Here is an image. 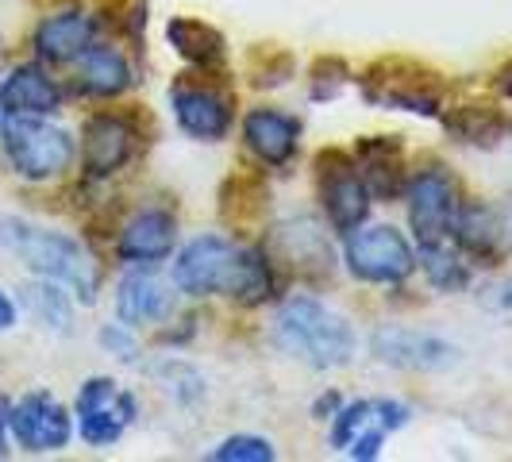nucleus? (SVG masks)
I'll list each match as a JSON object with an SVG mask.
<instances>
[{
	"label": "nucleus",
	"instance_id": "f257e3e1",
	"mask_svg": "<svg viewBox=\"0 0 512 462\" xmlns=\"http://www.w3.org/2000/svg\"><path fill=\"white\" fill-rule=\"evenodd\" d=\"M174 285L189 297H231L251 308L274 297V270L255 247L224 235H197L174 258Z\"/></svg>",
	"mask_w": 512,
	"mask_h": 462
},
{
	"label": "nucleus",
	"instance_id": "f03ea898",
	"mask_svg": "<svg viewBox=\"0 0 512 462\" xmlns=\"http://www.w3.org/2000/svg\"><path fill=\"white\" fill-rule=\"evenodd\" d=\"M0 247H8L31 274L66 285L81 305L97 301L101 270H97L93 255L81 247V239H74V235L39 228V224L20 220V216H8V220H0Z\"/></svg>",
	"mask_w": 512,
	"mask_h": 462
},
{
	"label": "nucleus",
	"instance_id": "7ed1b4c3",
	"mask_svg": "<svg viewBox=\"0 0 512 462\" xmlns=\"http://www.w3.org/2000/svg\"><path fill=\"white\" fill-rule=\"evenodd\" d=\"M274 335L289 355H297L316 370H335V366H347L355 359V328L347 324V316H339L305 293L289 297L278 308Z\"/></svg>",
	"mask_w": 512,
	"mask_h": 462
},
{
	"label": "nucleus",
	"instance_id": "20e7f679",
	"mask_svg": "<svg viewBox=\"0 0 512 462\" xmlns=\"http://www.w3.org/2000/svg\"><path fill=\"white\" fill-rule=\"evenodd\" d=\"M8 166L24 181H51L74 166V135L54 128L47 116H8L0 131Z\"/></svg>",
	"mask_w": 512,
	"mask_h": 462
},
{
	"label": "nucleus",
	"instance_id": "39448f33",
	"mask_svg": "<svg viewBox=\"0 0 512 462\" xmlns=\"http://www.w3.org/2000/svg\"><path fill=\"white\" fill-rule=\"evenodd\" d=\"M362 81V97L378 108H401L416 116H439L443 108V81L436 70L409 62V58H378Z\"/></svg>",
	"mask_w": 512,
	"mask_h": 462
},
{
	"label": "nucleus",
	"instance_id": "423d86ee",
	"mask_svg": "<svg viewBox=\"0 0 512 462\" xmlns=\"http://www.w3.org/2000/svg\"><path fill=\"white\" fill-rule=\"evenodd\" d=\"M409 416V405L389 401V397H366V401L339 405V412L332 416V447L359 462H374L382 455L385 439L401 432Z\"/></svg>",
	"mask_w": 512,
	"mask_h": 462
},
{
	"label": "nucleus",
	"instance_id": "0eeeda50",
	"mask_svg": "<svg viewBox=\"0 0 512 462\" xmlns=\"http://www.w3.org/2000/svg\"><path fill=\"white\" fill-rule=\"evenodd\" d=\"M347 270L366 285H401L416 270L412 243L393 224H370V228L347 231Z\"/></svg>",
	"mask_w": 512,
	"mask_h": 462
},
{
	"label": "nucleus",
	"instance_id": "6e6552de",
	"mask_svg": "<svg viewBox=\"0 0 512 462\" xmlns=\"http://www.w3.org/2000/svg\"><path fill=\"white\" fill-rule=\"evenodd\" d=\"M409 201V224L416 235V247H436V243H455V220H459V185L443 166L416 170L405 185Z\"/></svg>",
	"mask_w": 512,
	"mask_h": 462
},
{
	"label": "nucleus",
	"instance_id": "1a4fd4ad",
	"mask_svg": "<svg viewBox=\"0 0 512 462\" xmlns=\"http://www.w3.org/2000/svg\"><path fill=\"white\" fill-rule=\"evenodd\" d=\"M316 185H320V205L328 212V224L335 231H355L370 216V185L359 174L355 154L347 151H320L316 154Z\"/></svg>",
	"mask_w": 512,
	"mask_h": 462
},
{
	"label": "nucleus",
	"instance_id": "9d476101",
	"mask_svg": "<svg viewBox=\"0 0 512 462\" xmlns=\"http://www.w3.org/2000/svg\"><path fill=\"white\" fill-rule=\"evenodd\" d=\"M77 436L89 447H112L139 416V401L112 378H89L77 389Z\"/></svg>",
	"mask_w": 512,
	"mask_h": 462
},
{
	"label": "nucleus",
	"instance_id": "9b49d317",
	"mask_svg": "<svg viewBox=\"0 0 512 462\" xmlns=\"http://www.w3.org/2000/svg\"><path fill=\"white\" fill-rule=\"evenodd\" d=\"M8 436L16 439V447H24L27 455H51L70 447L74 439V420L66 405L51 397L47 389H31L20 401L8 405Z\"/></svg>",
	"mask_w": 512,
	"mask_h": 462
},
{
	"label": "nucleus",
	"instance_id": "f8f14e48",
	"mask_svg": "<svg viewBox=\"0 0 512 462\" xmlns=\"http://www.w3.org/2000/svg\"><path fill=\"white\" fill-rule=\"evenodd\" d=\"M170 108H174L178 128L193 139H201V143L228 139L231 124H235L228 93L216 89L212 81H193V74H181L170 85Z\"/></svg>",
	"mask_w": 512,
	"mask_h": 462
},
{
	"label": "nucleus",
	"instance_id": "ddd939ff",
	"mask_svg": "<svg viewBox=\"0 0 512 462\" xmlns=\"http://www.w3.org/2000/svg\"><path fill=\"white\" fill-rule=\"evenodd\" d=\"M139 131L120 112H97L81 128V166L89 178H112L135 158Z\"/></svg>",
	"mask_w": 512,
	"mask_h": 462
},
{
	"label": "nucleus",
	"instance_id": "4468645a",
	"mask_svg": "<svg viewBox=\"0 0 512 462\" xmlns=\"http://www.w3.org/2000/svg\"><path fill=\"white\" fill-rule=\"evenodd\" d=\"M101 35V20L81 12V8H66V12H54L43 24L35 27V54L51 66H66V62H77L81 54L89 51Z\"/></svg>",
	"mask_w": 512,
	"mask_h": 462
},
{
	"label": "nucleus",
	"instance_id": "2eb2a0df",
	"mask_svg": "<svg viewBox=\"0 0 512 462\" xmlns=\"http://www.w3.org/2000/svg\"><path fill=\"white\" fill-rule=\"evenodd\" d=\"M174 243H178V220L174 212L166 208H143L139 216H131L124 231H120V243H116V255L131 262V266H154V262H166L174 255Z\"/></svg>",
	"mask_w": 512,
	"mask_h": 462
},
{
	"label": "nucleus",
	"instance_id": "dca6fc26",
	"mask_svg": "<svg viewBox=\"0 0 512 462\" xmlns=\"http://www.w3.org/2000/svg\"><path fill=\"white\" fill-rule=\"evenodd\" d=\"M370 347H374L378 362L397 366V370H447L459 355L447 339L409 332V328H382Z\"/></svg>",
	"mask_w": 512,
	"mask_h": 462
},
{
	"label": "nucleus",
	"instance_id": "f3484780",
	"mask_svg": "<svg viewBox=\"0 0 512 462\" xmlns=\"http://www.w3.org/2000/svg\"><path fill=\"white\" fill-rule=\"evenodd\" d=\"M174 285L162 282L151 266L147 270H131L116 289V316L120 324L139 328V324H158L166 316H174Z\"/></svg>",
	"mask_w": 512,
	"mask_h": 462
},
{
	"label": "nucleus",
	"instance_id": "a211bd4d",
	"mask_svg": "<svg viewBox=\"0 0 512 462\" xmlns=\"http://www.w3.org/2000/svg\"><path fill=\"white\" fill-rule=\"evenodd\" d=\"M243 143L262 166H285L297 154L301 124L278 108H251L243 120Z\"/></svg>",
	"mask_w": 512,
	"mask_h": 462
},
{
	"label": "nucleus",
	"instance_id": "6ab92c4d",
	"mask_svg": "<svg viewBox=\"0 0 512 462\" xmlns=\"http://www.w3.org/2000/svg\"><path fill=\"white\" fill-rule=\"evenodd\" d=\"M0 104L8 116H54L62 108V89L39 62H24L0 81Z\"/></svg>",
	"mask_w": 512,
	"mask_h": 462
},
{
	"label": "nucleus",
	"instance_id": "aec40b11",
	"mask_svg": "<svg viewBox=\"0 0 512 462\" xmlns=\"http://www.w3.org/2000/svg\"><path fill=\"white\" fill-rule=\"evenodd\" d=\"M359 174L366 178L374 197H405V154L397 135H366L355 147Z\"/></svg>",
	"mask_w": 512,
	"mask_h": 462
},
{
	"label": "nucleus",
	"instance_id": "412c9836",
	"mask_svg": "<svg viewBox=\"0 0 512 462\" xmlns=\"http://www.w3.org/2000/svg\"><path fill=\"white\" fill-rule=\"evenodd\" d=\"M74 66H77V93L101 97V101L128 93L131 81H135L131 62L124 58V51L112 47V43H93L89 51L77 58Z\"/></svg>",
	"mask_w": 512,
	"mask_h": 462
},
{
	"label": "nucleus",
	"instance_id": "4be33fe9",
	"mask_svg": "<svg viewBox=\"0 0 512 462\" xmlns=\"http://www.w3.org/2000/svg\"><path fill=\"white\" fill-rule=\"evenodd\" d=\"M166 39L178 51V58H185L193 70H201V74H224V66H228V43H224V35L212 24L193 20V16H174L166 24Z\"/></svg>",
	"mask_w": 512,
	"mask_h": 462
},
{
	"label": "nucleus",
	"instance_id": "5701e85b",
	"mask_svg": "<svg viewBox=\"0 0 512 462\" xmlns=\"http://www.w3.org/2000/svg\"><path fill=\"white\" fill-rule=\"evenodd\" d=\"M443 128L451 139L470 147H497L512 135V116H505L497 104H459L443 116Z\"/></svg>",
	"mask_w": 512,
	"mask_h": 462
},
{
	"label": "nucleus",
	"instance_id": "b1692460",
	"mask_svg": "<svg viewBox=\"0 0 512 462\" xmlns=\"http://www.w3.org/2000/svg\"><path fill=\"white\" fill-rule=\"evenodd\" d=\"M20 301H24V308L31 312L35 324H43V328H51V332H70V324H74V305H70V297H66V285L51 282V278H39V282H31L20 289Z\"/></svg>",
	"mask_w": 512,
	"mask_h": 462
},
{
	"label": "nucleus",
	"instance_id": "393cba45",
	"mask_svg": "<svg viewBox=\"0 0 512 462\" xmlns=\"http://www.w3.org/2000/svg\"><path fill=\"white\" fill-rule=\"evenodd\" d=\"M278 243H282V255L297 266V270H308V266H316L320 274L328 270L332 274V247H328V239H324V231L316 228V224H289V228L278 231Z\"/></svg>",
	"mask_w": 512,
	"mask_h": 462
},
{
	"label": "nucleus",
	"instance_id": "a878e982",
	"mask_svg": "<svg viewBox=\"0 0 512 462\" xmlns=\"http://www.w3.org/2000/svg\"><path fill=\"white\" fill-rule=\"evenodd\" d=\"M416 266L428 274V282L436 285L439 293H459V289L470 285V266H466V255L459 251V243L420 247Z\"/></svg>",
	"mask_w": 512,
	"mask_h": 462
},
{
	"label": "nucleus",
	"instance_id": "bb28decb",
	"mask_svg": "<svg viewBox=\"0 0 512 462\" xmlns=\"http://www.w3.org/2000/svg\"><path fill=\"white\" fill-rule=\"evenodd\" d=\"M151 378L162 385L178 405H197V401L205 397V378H201V370H197V366H189V362L174 359V355L154 362Z\"/></svg>",
	"mask_w": 512,
	"mask_h": 462
},
{
	"label": "nucleus",
	"instance_id": "cd10ccee",
	"mask_svg": "<svg viewBox=\"0 0 512 462\" xmlns=\"http://www.w3.org/2000/svg\"><path fill=\"white\" fill-rule=\"evenodd\" d=\"M247 74L258 89H274V85H285L293 77V58L285 51H274V47H258V51H251Z\"/></svg>",
	"mask_w": 512,
	"mask_h": 462
},
{
	"label": "nucleus",
	"instance_id": "c85d7f7f",
	"mask_svg": "<svg viewBox=\"0 0 512 462\" xmlns=\"http://www.w3.org/2000/svg\"><path fill=\"white\" fill-rule=\"evenodd\" d=\"M351 77L355 74H351V66H347L343 58H335V54L316 58V62H312V101H328V97H335Z\"/></svg>",
	"mask_w": 512,
	"mask_h": 462
},
{
	"label": "nucleus",
	"instance_id": "c756f323",
	"mask_svg": "<svg viewBox=\"0 0 512 462\" xmlns=\"http://www.w3.org/2000/svg\"><path fill=\"white\" fill-rule=\"evenodd\" d=\"M270 459H274V443L262 436H231L212 451V462H270Z\"/></svg>",
	"mask_w": 512,
	"mask_h": 462
},
{
	"label": "nucleus",
	"instance_id": "7c9ffc66",
	"mask_svg": "<svg viewBox=\"0 0 512 462\" xmlns=\"http://www.w3.org/2000/svg\"><path fill=\"white\" fill-rule=\"evenodd\" d=\"M101 347L104 351H112L116 359H124V362H131L135 355H139V343H135V335H131V328L128 324H104L101 328Z\"/></svg>",
	"mask_w": 512,
	"mask_h": 462
},
{
	"label": "nucleus",
	"instance_id": "2f4dec72",
	"mask_svg": "<svg viewBox=\"0 0 512 462\" xmlns=\"http://www.w3.org/2000/svg\"><path fill=\"white\" fill-rule=\"evenodd\" d=\"M339 405H343L339 393H320L316 405H312V416H316V420H332L335 412H339Z\"/></svg>",
	"mask_w": 512,
	"mask_h": 462
},
{
	"label": "nucleus",
	"instance_id": "473e14b6",
	"mask_svg": "<svg viewBox=\"0 0 512 462\" xmlns=\"http://www.w3.org/2000/svg\"><path fill=\"white\" fill-rule=\"evenodd\" d=\"M8 328H16V301L0 289V332H8Z\"/></svg>",
	"mask_w": 512,
	"mask_h": 462
},
{
	"label": "nucleus",
	"instance_id": "72a5a7b5",
	"mask_svg": "<svg viewBox=\"0 0 512 462\" xmlns=\"http://www.w3.org/2000/svg\"><path fill=\"white\" fill-rule=\"evenodd\" d=\"M493 89H497V93H501L505 101H512V62L497 70V77H493Z\"/></svg>",
	"mask_w": 512,
	"mask_h": 462
},
{
	"label": "nucleus",
	"instance_id": "f704fd0d",
	"mask_svg": "<svg viewBox=\"0 0 512 462\" xmlns=\"http://www.w3.org/2000/svg\"><path fill=\"white\" fill-rule=\"evenodd\" d=\"M8 455V420H0V459Z\"/></svg>",
	"mask_w": 512,
	"mask_h": 462
},
{
	"label": "nucleus",
	"instance_id": "c9c22d12",
	"mask_svg": "<svg viewBox=\"0 0 512 462\" xmlns=\"http://www.w3.org/2000/svg\"><path fill=\"white\" fill-rule=\"evenodd\" d=\"M501 305H505V308H512V282L505 285V293H501Z\"/></svg>",
	"mask_w": 512,
	"mask_h": 462
},
{
	"label": "nucleus",
	"instance_id": "e433bc0d",
	"mask_svg": "<svg viewBox=\"0 0 512 462\" xmlns=\"http://www.w3.org/2000/svg\"><path fill=\"white\" fill-rule=\"evenodd\" d=\"M4 124H8V112H4V104H0V131H4Z\"/></svg>",
	"mask_w": 512,
	"mask_h": 462
}]
</instances>
